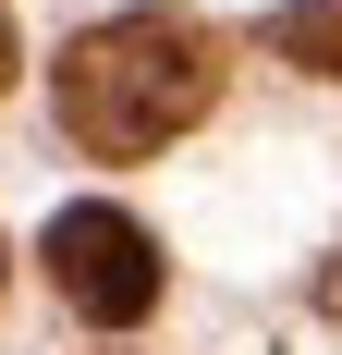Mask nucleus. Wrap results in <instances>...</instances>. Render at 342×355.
Returning <instances> with one entry per match:
<instances>
[{
  "label": "nucleus",
  "mask_w": 342,
  "mask_h": 355,
  "mask_svg": "<svg viewBox=\"0 0 342 355\" xmlns=\"http://www.w3.org/2000/svg\"><path fill=\"white\" fill-rule=\"evenodd\" d=\"M220 98V37L196 12H110L62 49V135L98 159H159Z\"/></svg>",
  "instance_id": "nucleus-1"
},
{
  "label": "nucleus",
  "mask_w": 342,
  "mask_h": 355,
  "mask_svg": "<svg viewBox=\"0 0 342 355\" xmlns=\"http://www.w3.org/2000/svg\"><path fill=\"white\" fill-rule=\"evenodd\" d=\"M49 282L73 294V319L135 331L147 306H159V245H147V220H123V209H62L49 220Z\"/></svg>",
  "instance_id": "nucleus-2"
},
{
  "label": "nucleus",
  "mask_w": 342,
  "mask_h": 355,
  "mask_svg": "<svg viewBox=\"0 0 342 355\" xmlns=\"http://www.w3.org/2000/svg\"><path fill=\"white\" fill-rule=\"evenodd\" d=\"M269 49L306 62V73H342V12L330 0H294V12H269Z\"/></svg>",
  "instance_id": "nucleus-3"
},
{
  "label": "nucleus",
  "mask_w": 342,
  "mask_h": 355,
  "mask_svg": "<svg viewBox=\"0 0 342 355\" xmlns=\"http://www.w3.org/2000/svg\"><path fill=\"white\" fill-rule=\"evenodd\" d=\"M318 306H330V319H342V257H330V270H318Z\"/></svg>",
  "instance_id": "nucleus-4"
},
{
  "label": "nucleus",
  "mask_w": 342,
  "mask_h": 355,
  "mask_svg": "<svg viewBox=\"0 0 342 355\" xmlns=\"http://www.w3.org/2000/svg\"><path fill=\"white\" fill-rule=\"evenodd\" d=\"M12 62H25V49H12V12H0V86H12Z\"/></svg>",
  "instance_id": "nucleus-5"
}]
</instances>
